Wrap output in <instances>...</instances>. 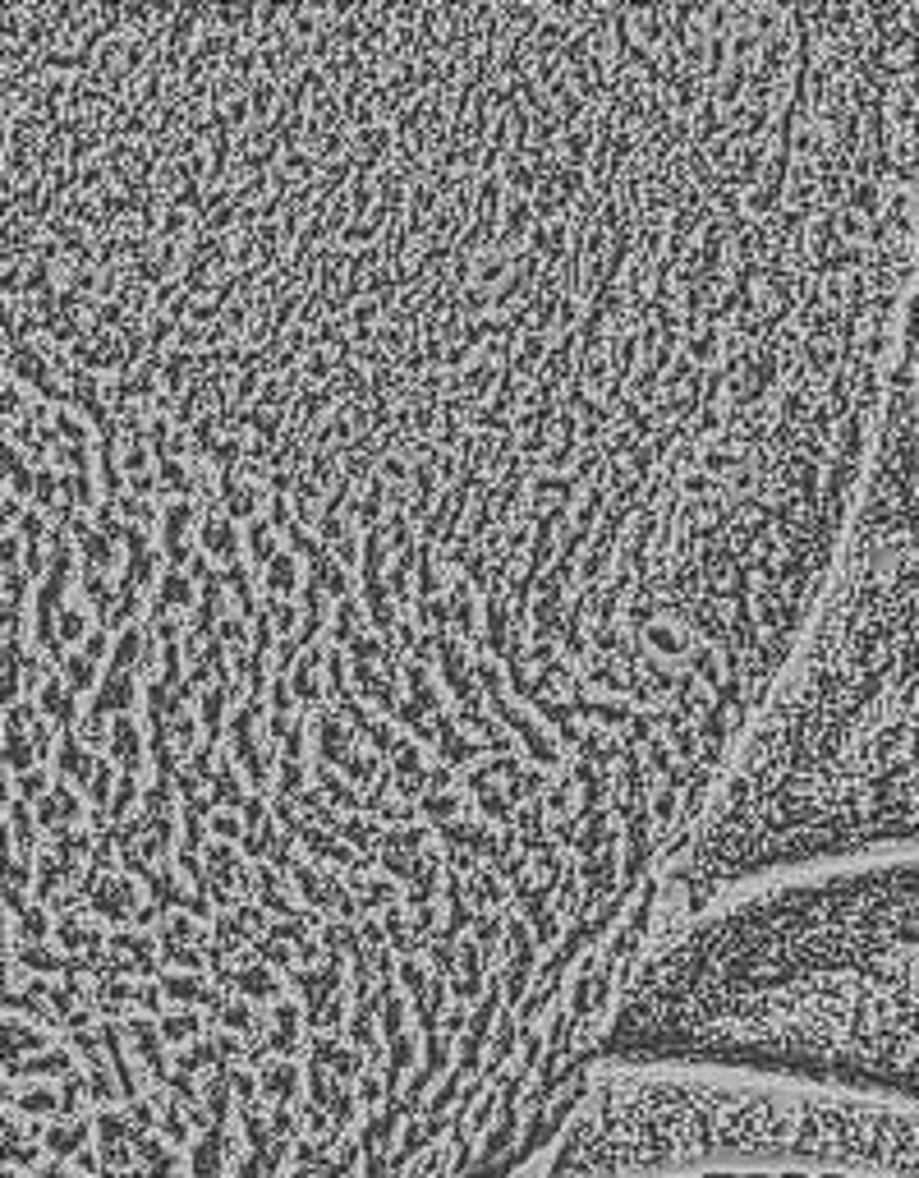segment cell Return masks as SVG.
Listing matches in <instances>:
<instances>
[{
  "mask_svg": "<svg viewBox=\"0 0 919 1178\" xmlns=\"http://www.w3.org/2000/svg\"><path fill=\"white\" fill-rule=\"evenodd\" d=\"M538 1169V1178H919V1100L602 1059Z\"/></svg>",
  "mask_w": 919,
  "mask_h": 1178,
  "instance_id": "obj_3",
  "label": "cell"
},
{
  "mask_svg": "<svg viewBox=\"0 0 919 1178\" xmlns=\"http://www.w3.org/2000/svg\"><path fill=\"white\" fill-rule=\"evenodd\" d=\"M906 359L915 369V382H919V291H915V308H910V337H906Z\"/></svg>",
  "mask_w": 919,
  "mask_h": 1178,
  "instance_id": "obj_4",
  "label": "cell"
},
{
  "mask_svg": "<svg viewBox=\"0 0 919 1178\" xmlns=\"http://www.w3.org/2000/svg\"><path fill=\"white\" fill-rule=\"evenodd\" d=\"M919 852V382L902 364L846 539L667 894Z\"/></svg>",
  "mask_w": 919,
  "mask_h": 1178,
  "instance_id": "obj_1",
  "label": "cell"
},
{
  "mask_svg": "<svg viewBox=\"0 0 919 1178\" xmlns=\"http://www.w3.org/2000/svg\"><path fill=\"white\" fill-rule=\"evenodd\" d=\"M602 1059L919 1100V852L745 879L662 921Z\"/></svg>",
  "mask_w": 919,
  "mask_h": 1178,
  "instance_id": "obj_2",
  "label": "cell"
}]
</instances>
